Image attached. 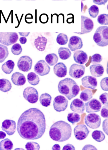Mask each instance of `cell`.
Masks as SVG:
<instances>
[{
    "mask_svg": "<svg viewBox=\"0 0 108 150\" xmlns=\"http://www.w3.org/2000/svg\"><path fill=\"white\" fill-rule=\"evenodd\" d=\"M58 54L59 58L62 60H66L71 56V52L69 48L61 47L58 50Z\"/></svg>",
    "mask_w": 108,
    "mask_h": 150,
    "instance_id": "26",
    "label": "cell"
},
{
    "mask_svg": "<svg viewBox=\"0 0 108 150\" xmlns=\"http://www.w3.org/2000/svg\"><path fill=\"white\" fill-rule=\"evenodd\" d=\"M63 150H74L75 148L73 145L71 144H68L65 145L63 147Z\"/></svg>",
    "mask_w": 108,
    "mask_h": 150,
    "instance_id": "47",
    "label": "cell"
},
{
    "mask_svg": "<svg viewBox=\"0 0 108 150\" xmlns=\"http://www.w3.org/2000/svg\"><path fill=\"white\" fill-rule=\"evenodd\" d=\"M73 58L75 62L79 64H84L88 61V57L86 53L81 50H78L74 52Z\"/></svg>",
    "mask_w": 108,
    "mask_h": 150,
    "instance_id": "19",
    "label": "cell"
},
{
    "mask_svg": "<svg viewBox=\"0 0 108 150\" xmlns=\"http://www.w3.org/2000/svg\"><path fill=\"white\" fill-rule=\"evenodd\" d=\"M19 36L16 32H0V43L7 46L16 42Z\"/></svg>",
    "mask_w": 108,
    "mask_h": 150,
    "instance_id": "5",
    "label": "cell"
},
{
    "mask_svg": "<svg viewBox=\"0 0 108 150\" xmlns=\"http://www.w3.org/2000/svg\"><path fill=\"white\" fill-rule=\"evenodd\" d=\"M81 83L84 87L92 90L95 89L98 85L97 79L91 76L84 77L81 79Z\"/></svg>",
    "mask_w": 108,
    "mask_h": 150,
    "instance_id": "17",
    "label": "cell"
},
{
    "mask_svg": "<svg viewBox=\"0 0 108 150\" xmlns=\"http://www.w3.org/2000/svg\"><path fill=\"white\" fill-rule=\"evenodd\" d=\"M96 45L100 47H105L108 45V27L101 26L96 30L93 37Z\"/></svg>",
    "mask_w": 108,
    "mask_h": 150,
    "instance_id": "4",
    "label": "cell"
},
{
    "mask_svg": "<svg viewBox=\"0 0 108 150\" xmlns=\"http://www.w3.org/2000/svg\"><path fill=\"white\" fill-rule=\"evenodd\" d=\"M74 16H73L72 18H68L67 20V23L69 24L71 23L70 21H71V20L74 21ZM71 21L73 22L72 21Z\"/></svg>",
    "mask_w": 108,
    "mask_h": 150,
    "instance_id": "53",
    "label": "cell"
},
{
    "mask_svg": "<svg viewBox=\"0 0 108 150\" xmlns=\"http://www.w3.org/2000/svg\"><path fill=\"white\" fill-rule=\"evenodd\" d=\"M1 128L8 135H12L16 132V122L12 120H4L2 123Z\"/></svg>",
    "mask_w": 108,
    "mask_h": 150,
    "instance_id": "14",
    "label": "cell"
},
{
    "mask_svg": "<svg viewBox=\"0 0 108 150\" xmlns=\"http://www.w3.org/2000/svg\"><path fill=\"white\" fill-rule=\"evenodd\" d=\"M90 69L92 76L96 78L102 76L104 72V67L100 64L91 65Z\"/></svg>",
    "mask_w": 108,
    "mask_h": 150,
    "instance_id": "23",
    "label": "cell"
},
{
    "mask_svg": "<svg viewBox=\"0 0 108 150\" xmlns=\"http://www.w3.org/2000/svg\"><path fill=\"white\" fill-rule=\"evenodd\" d=\"M88 11L90 16L92 18H95L99 14V8L96 5H92L89 8Z\"/></svg>",
    "mask_w": 108,
    "mask_h": 150,
    "instance_id": "36",
    "label": "cell"
},
{
    "mask_svg": "<svg viewBox=\"0 0 108 150\" xmlns=\"http://www.w3.org/2000/svg\"><path fill=\"white\" fill-rule=\"evenodd\" d=\"M13 147V143L9 139H4L0 142L1 150H11L12 149Z\"/></svg>",
    "mask_w": 108,
    "mask_h": 150,
    "instance_id": "29",
    "label": "cell"
},
{
    "mask_svg": "<svg viewBox=\"0 0 108 150\" xmlns=\"http://www.w3.org/2000/svg\"><path fill=\"white\" fill-rule=\"evenodd\" d=\"M86 111L88 113L99 112L102 107L101 103L96 99H92L85 103Z\"/></svg>",
    "mask_w": 108,
    "mask_h": 150,
    "instance_id": "15",
    "label": "cell"
},
{
    "mask_svg": "<svg viewBox=\"0 0 108 150\" xmlns=\"http://www.w3.org/2000/svg\"><path fill=\"white\" fill-rule=\"evenodd\" d=\"M89 132V129L85 125H77L74 128V130L75 137L79 141L85 139L87 137Z\"/></svg>",
    "mask_w": 108,
    "mask_h": 150,
    "instance_id": "13",
    "label": "cell"
},
{
    "mask_svg": "<svg viewBox=\"0 0 108 150\" xmlns=\"http://www.w3.org/2000/svg\"><path fill=\"white\" fill-rule=\"evenodd\" d=\"M108 119L103 121L102 124V128L103 131L108 135Z\"/></svg>",
    "mask_w": 108,
    "mask_h": 150,
    "instance_id": "45",
    "label": "cell"
},
{
    "mask_svg": "<svg viewBox=\"0 0 108 150\" xmlns=\"http://www.w3.org/2000/svg\"><path fill=\"white\" fill-rule=\"evenodd\" d=\"M107 0H94L93 3L98 5H104L107 3Z\"/></svg>",
    "mask_w": 108,
    "mask_h": 150,
    "instance_id": "46",
    "label": "cell"
},
{
    "mask_svg": "<svg viewBox=\"0 0 108 150\" xmlns=\"http://www.w3.org/2000/svg\"><path fill=\"white\" fill-rule=\"evenodd\" d=\"M32 59L27 56H22L19 59L17 63V67L19 70L24 72H28L31 69Z\"/></svg>",
    "mask_w": 108,
    "mask_h": 150,
    "instance_id": "9",
    "label": "cell"
},
{
    "mask_svg": "<svg viewBox=\"0 0 108 150\" xmlns=\"http://www.w3.org/2000/svg\"><path fill=\"white\" fill-rule=\"evenodd\" d=\"M97 21L101 25H108V15L104 14L99 15Z\"/></svg>",
    "mask_w": 108,
    "mask_h": 150,
    "instance_id": "39",
    "label": "cell"
},
{
    "mask_svg": "<svg viewBox=\"0 0 108 150\" xmlns=\"http://www.w3.org/2000/svg\"><path fill=\"white\" fill-rule=\"evenodd\" d=\"M93 95L91 90L85 89L81 92L80 95V98L81 100L87 102L92 98Z\"/></svg>",
    "mask_w": 108,
    "mask_h": 150,
    "instance_id": "30",
    "label": "cell"
},
{
    "mask_svg": "<svg viewBox=\"0 0 108 150\" xmlns=\"http://www.w3.org/2000/svg\"><path fill=\"white\" fill-rule=\"evenodd\" d=\"M108 78H105L101 80L100 82L101 89L104 91H108Z\"/></svg>",
    "mask_w": 108,
    "mask_h": 150,
    "instance_id": "41",
    "label": "cell"
},
{
    "mask_svg": "<svg viewBox=\"0 0 108 150\" xmlns=\"http://www.w3.org/2000/svg\"><path fill=\"white\" fill-rule=\"evenodd\" d=\"M57 43L61 45H66L68 42V37L66 35L60 33L57 36L56 39Z\"/></svg>",
    "mask_w": 108,
    "mask_h": 150,
    "instance_id": "35",
    "label": "cell"
},
{
    "mask_svg": "<svg viewBox=\"0 0 108 150\" xmlns=\"http://www.w3.org/2000/svg\"><path fill=\"white\" fill-rule=\"evenodd\" d=\"M27 79L28 82L33 86L38 85L40 81L39 76L33 72H30L28 74Z\"/></svg>",
    "mask_w": 108,
    "mask_h": 150,
    "instance_id": "28",
    "label": "cell"
},
{
    "mask_svg": "<svg viewBox=\"0 0 108 150\" xmlns=\"http://www.w3.org/2000/svg\"><path fill=\"white\" fill-rule=\"evenodd\" d=\"M49 20V17L47 14H42L39 17V21L40 23L43 24L47 23Z\"/></svg>",
    "mask_w": 108,
    "mask_h": 150,
    "instance_id": "44",
    "label": "cell"
},
{
    "mask_svg": "<svg viewBox=\"0 0 108 150\" xmlns=\"http://www.w3.org/2000/svg\"><path fill=\"white\" fill-rule=\"evenodd\" d=\"M54 74L59 78H64L67 75V68L64 64L59 62L54 66Z\"/></svg>",
    "mask_w": 108,
    "mask_h": 150,
    "instance_id": "20",
    "label": "cell"
},
{
    "mask_svg": "<svg viewBox=\"0 0 108 150\" xmlns=\"http://www.w3.org/2000/svg\"><path fill=\"white\" fill-rule=\"evenodd\" d=\"M12 86L10 81L7 79H0V90L4 92L9 91L11 89Z\"/></svg>",
    "mask_w": 108,
    "mask_h": 150,
    "instance_id": "25",
    "label": "cell"
},
{
    "mask_svg": "<svg viewBox=\"0 0 108 150\" xmlns=\"http://www.w3.org/2000/svg\"><path fill=\"white\" fill-rule=\"evenodd\" d=\"M85 124L90 128L97 129L100 127L101 118L98 114L90 113L85 116Z\"/></svg>",
    "mask_w": 108,
    "mask_h": 150,
    "instance_id": "6",
    "label": "cell"
},
{
    "mask_svg": "<svg viewBox=\"0 0 108 150\" xmlns=\"http://www.w3.org/2000/svg\"><path fill=\"white\" fill-rule=\"evenodd\" d=\"M80 116L76 112H71L68 114L67 116V120L69 122L74 125L75 123L78 122L80 120Z\"/></svg>",
    "mask_w": 108,
    "mask_h": 150,
    "instance_id": "34",
    "label": "cell"
},
{
    "mask_svg": "<svg viewBox=\"0 0 108 150\" xmlns=\"http://www.w3.org/2000/svg\"><path fill=\"white\" fill-rule=\"evenodd\" d=\"M46 129L45 116L42 112L36 108L26 110L18 121V133L25 139H38L43 135Z\"/></svg>",
    "mask_w": 108,
    "mask_h": 150,
    "instance_id": "1",
    "label": "cell"
},
{
    "mask_svg": "<svg viewBox=\"0 0 108 150\" xmlns=\"http://www.w3.org/2000/svg\"><path fill=\"white\" fill-rule=\"evenodd\" d=\"M83 150H97V149L93 145H87L83 148Z\"/></svg>",
    "mask_w": 108,
    "mask_h": 150,
    "instance_id": "48",
    "label": "cell"
},
{
    "mask_svg": "<svg viewBox=\"0 0 108 150\" xmlns=\"http://www.w3.org/2000/svg\"><path fill=\"white\" fill-rule=\"evenodd\" d=\"M30 33V32H27V33H21L19 32V34L20 36H21L23 37H28V35H29V34Z\"/></svg>",
    "mask_w": 108,
    "mask_h": 150,
    "instance_id": "52",
    "label": "cell"
},
{
    "mask_svg": "<svg viewBox=\"0 0 108 150\" xmlns=\"http://www.w3.org/2000/svg\"><path fill=\"white\" fill-rule=\"evenodd\" d=\"M102 60V56L100 54H96L92 56L91 62L94 64H97L100 63Z\"/></svg>",
    "mask_w": 108,
    "mask_h": 150,
    "instance_id": "40",
    "label": "cell"
},
{
    "mask_svg": "<svg viewBox=\"0 0 108 150\" xmlns=\"http://www.w3.org/2000/svg\"><path fill=\"white\" fill-rule=\"evenodd\" d=\"M25 148L28 150H39L40 146L38 143L34 142H29L26 143Z\"/></svg>",
    "mask_w": 108,
    "mask_h": 150,
    "instance_id": "38",
    "label": "cell"
},
{
    "mask_svg": "<svg viewBox=\"0 0 108 150\" xmlns=\"http://www.w3.org/2000/svg\"><path fill=\"white\" fill-rule=\"evenodd\" d=\"M6 134L4 132L0 131V139H3L6 137Z\"/></svg>",
    "mask_w": 108,
    "mask_h": 150,
    "instance_id": "51",
    "label": "cell"
},
{
    "mask_svg": "<svg viewBox=\"0 0 108 150\" xmlns=\"http://www.w3.org/2000/svg\"><path fill=\"white\" fill-rule=\"evenodd\" d=\"M72 128L69 123L63 121L54 123L50 128L49 135L52 140L63 142L69 140L72 134Z\"/></svg>",
    "mask_w": 108,
    "mask_h": 150,
    "instance_id": "2",
    "label": "cell"
},
{
    "mask_svg": "<svg viewBox=\"0 0 108 150\" xmlns=\"http://www.w3.org/2000/svg\"><path fill=\"white\" fill-rule=\"evenodd\" d=\"M47 43V39L42 35L39 36L35 39L34 45L36 49L40 52H43L45 49Z\"/></svg>",
    "mask_w": 108,
    "mask_h": 150,
    "instance_id": "22",
    "label": "cell"
},
{
    "mask_svg": "<svg viewBox=\"0 0 108 150\" xmlns=\"http://www.w3.org/2000/svg\"><path fill=\"white\" fill-rule=\"evenodd\" d=\"M52 100V97L50 94L45 93L41 94L40 97V102L41 105L44 107H48L50 105Z\"/></svg>",
    "mask_w": 108,
    "mask_h": 150,
    "instance_id": "27",
    "label": "cell"
},
{
    "mask_svg": "<svg viewBox=\"0 0 108 150\" xmlns=\"http://www.w3.org/2000/svg\"><path fill=\"white\" fill-rule=\"evenodd\" d=\"M108 94L107 93H104L100 96V100L103 105H108Z\"/></svg>",
    "mask_w": 108,
    "mask_h": 150,
    "instance_id": "42",
    "label": "cell"
},
{
    "mask_svg": "<svg viewBox=\"0 0 108 150\" xmlns=\"http://www.w3.org/2000/svg\"><path fill=\"white\" fill-rule=\"evenodd\" d=\"M9 54L7 46L0 44V63H2L5 60Z\"/></svg>",
    "mask_w": 108,
    "mask_h": 150,
    "instance_id": "32",
    "label": "cell"
},
{
    "mask_svg": "<svg viewBox=\"0 0 108 150\" xmlns=\"http://www.w3.org/2000/svg\"><path fill=\"white\" fill-rule=\"evenodd\" d=\"M52 149L54 150H59L61 149V146L58 144H55L52 147Z\"/></svg>",
    "mask_w": 108,
    "mask_h": 150,
    "instance_id": "50",
    "label": "cell"
},
{
    "mask_svg": "<svg viewBox=\"0 0 108 150\" xmlns=\"http://www.w3.org/2000/svg\"><path fill=\"white\" fill-rule=\"evenodd\" d=\"M11 80L14 84L17 86H21L25 84L26 79L24 75L19 72H15L11 76Z\"/></svg>",
    "mask_w": 108,
    "mask_h": 150,
    "instance_id": "21",
    "label": "cell"
},
{
    "mask_svg": "<svg viewBox=\"0 0 108 150\" xmlns=\"http://www.w3.org/2000/svg\"><path fill=\"white\" fill-rule=\"evenodd\" d=\"M45 59L48 64L51 66H52L56 65L58 62L59 58L56 54H50L46 55Z\"/></svg>",
    "mask_w": 108,
    "mask_h": 150,
    "instance_id": "31",
    "label": "cell"
},
{
    "mask_svg": "<svg viewBox=\"0 0 108 150\" xmlns=\"http://www.w3.org/2000/svg\"><path fill=\"white\" fill-rule=\"evenodd\" d=\"M14 62L12 60H9L2 65L1 69L4 73L9 74L13 72L15 67Z\"/></svg>",
    "mask_w": 108,
    "mask_h": 150,
    "instance_id": "24",
    "label": "cell"
},
{
    "mask_svg": "<svg viewBox=\"0 0 108 150\" xmlns=\"http://www.w3.org/2000/svg\"><path fill=\"white\" fill-rule=\"evenodd\" d=\"M85 66L74 64L70 68L69 75L72 78L78 79L81 78L85 74Z\"/></svg>",
    "mask_w": 108,
    "mask_h": 150,
    "instance_id": "12",
    "label": "cell"
},
{
    "mask_svg": "<svg viewBox=\"0 0 108 150\" xmlns=\"http://www.w3.org/2000/svg\"><path fill=\"white\" fill-rule=\"evenodd\" d=\"M19 41L22 45L25 44L27 42V40L26 38L24 37H22L19 39Z\"/></svg>",
    "mask_w": 108,
    "mask_h": 150,
    "instance_id": "49",
    "label": "cell"
},
{
    "mask_svg": "<svg viewBox=\"0 0 108 150\" xmlns=\"http://www.w3.org/2000/svg\"><path fill=\"white\" fill-rule=\"evenodd\" d=\"M58 89L59 92L69 100L78 96L80 91L78 84L70 78H66L59 81Z\"/></svg>",
    "mask_w": 108,
    "mask_h": 150,
    "instance_id": "3",
    "label": "cell"
},
{
    "mask_svg": "<svg viewBox=\"0 0 108 150\" xmlns=\"http://www.w3.org/2000/svg\"><path fill=\"white\" fill-rule=\"evenodd\" d=\"M82 39L77 36H72L70 38L68 47L72 52L81 49L83 47Z\"/></svg>",
    "mask_w": 108,
    "mask_h": 150,
    "instance_id": "16",
    "label": "cell"
},
{
    "mask_svg": "<svg viewBox=\"0 0 108 150\" xmlns=\"http://www.w3.org/2000/svg\"><path fill=\"white\" fill-rule=\"evenodd\" d=\"M92 136L96 142H100L104 140L105 136V134L102 131L95 130L92 132Z\"/></svg>",
    "mask_w": 108,
    "mask_h": 150,
    "instance_id": "33",
    "label": "cell"
},
{
    "mask_svg": "<svg viewBox=\"0 0 108 150\" xmlns=\"http://www.w3.org/2000/svg\"><path fill=\"white\" fill-rule=\"evenodd\" d=\"M34 71L39 76H43L49 74L50 67L44 60L38 61L35 65Z\"/></svg>",
    "mask_w": 108,
    "mask_h": 150,
    "instance_id": "11",
    "label": "cell"
},
{
    "mask_svg": "<svg viewBox=\"0 0 108 150\" xmlns=\"http://www.w3.org/2000/svg\"><path fill=\"white\" fill-rule=\"evenodd\" d=\"M94 27V24L92 20L82 15L81 16V32L74 33L79 35L88 33L92 31Z\"/></svg>",
    "mask_w": 108,
    "mask_h": 150,
    "instance_id": "8",
    "label": "cell"
},
{
    "mask_svg": "<svg viewBox=\"0 0 108 150\" xmlns=\"http://www.w3.org/2000/svg\"><path fill=\"white\" fill-rule=\"evenodd\" d=\"M68 101L62 96H57L54 99L53 106L54 109L58 112L65 111L67 108Z\"/></svg>",
    "mask_w": 108,
    "mask_h": 150,
    "instance_id": "10",
    "label": "cell"
},
{
    "mask_svg": "<svg viewBox=\"0 0 108 150\" xmlns=\"http://www.w3.org/2000/svg\"><path fill=\"white\" fill-rule=\"evenodd\" d=\"M11 50L13 54L18 56L21 53L23 48L19 44L16 43L13 45Z\"/></svg>",
    "mask_w": 108,
    "mask_h": 150,
    "instance_id": "37",
    "label": "cell"
},
{
    "mask_svg": "<svg viewBox=\"0 0 108 150\" xmlns=\"http://www.w3.org/2000/svg\"><path fill=\"white\" fill-rule=\"evenodd\" d=\"M108 106L105 105L103 107L101 111V115L102 117L104 118H108Z\"/></svg>",
    "mask_w": 108,
    "mask_h": 150,
    "instance_id": "43",
    "label": "cell"
},
{
    "mask_svg": "<svg viewBox=\"0 0 108 150\" xmlns=\"http://www.w3.org/2000/svg\"><path fill=\"white\" fill-rule=\"evenodd\" d=\"M70 108L72 111L79 114L83 113L85 110L84 103L78 98L75 99L72 101Z\"/></svg>",
    "mask_w": 108,
    "mask_h": 150,
    "instance_id": "18",
    "label": "cell"
},
{
    "mask_svg": "<svg viewBox=\"0 0 108 150\" xmlns=\"http://www.w3.org/2000/svg\"><path fill=\"white\" fill-rule=\"evenodd\" d=\"M23 96L26 100L32 104L36 103L39 99L38 92L32 87L26 88L24 90Z\"/></svg>",
    "mask_w": 108,
    "mask_h": 150,
    "instance_id": "7",
    "label": "cell"
}]
</instances>
